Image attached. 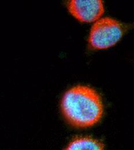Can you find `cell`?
I'll list each match as a JSON object with an SVG mask.
<instances>
[{"label": "cell", "mask_w": 134, "mask_h": 150, "mask_svg": "<svg viewBox=\"0 0 134 150\" xmlns=\"http://www.w3.org/2000/svg\"><path fill=\"white\" fill-rule=\"evenodd\" d=\"M61 110L69 124L77 128H86L100 121L104 107L100 96L94 89L77 86L64 94Z\"/></svg>", "instance_id": "obj_1"}, {"label": "cell", "mask_w": 134, "mask_h": 150, "mask_svg": "<svg viewBox=\"0 0 134 150\" xmlns=\"http://www.w3.org/2000/svg\"><path fill=\"white\" fill-rule=\"evenodd\" d=\"M123 35L119 21L106 17L98 20L92 27L89 38L90 46L95 49H105L116 45Z\"/></svg>", "instance_id": "obj_2"}, {"label": "cell", "mask_w": 134, "mask_h": 150, "mask_svg": "<svg viewBox=\"0 0 134 150\" xmlns=\"http://www.w3.org/2000/svg\"><path fill=\"white\" fill-rule=\"evenodd\" d=\"M68 9L76 19L85 23L96 21L105 11L101 0H72L68 3Z\"/></svg>", "instance_id": "obj_3"}, {"label": "cell", "mask_w": 134, "mask_h": 150, "mask_svg": "<svg viewBox=\"0 0 134 150\" xmlns=\"http://www.w3.org/2000/svg\"><path fill=\"white\" fill-rule=\"evenodd\" d=\"M64 150H105L102 144L91 137L74 138Z\"/></svg>", "instance_id": "obj_4"}]
</instances>
